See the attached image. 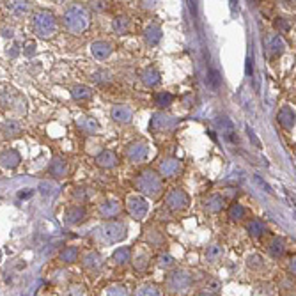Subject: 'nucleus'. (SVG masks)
I'll list each match as a JSON object with an SVG mask.
<instances>
[{"instance_id":"obj_1","label":"nucleus","mask_w":296,"mask_h":296,"mask_svg":"<svg viewBox=\"0 0 296 296\" xmlns=\"http://www.w3.org/2000/svg\"><path fill=\"white\" fill-rule=\"evenodd\" d=\"M89 25H91V13L87 7L73 4L64 11V27L71 34H82L89 29Z\"/></svg>"},{"instance_id":"obj_2","label":"nucleus","mask_w":296,"mask_h":296,"mask_svg":"<svg viewBox=\"0 0 296 296\" xmlns=\"http://www.w3.org/2000/svg\"><path fill=\"white\" fill-rule=\"evenodd\" d=\"M135 186L137 190L144 194L146 197H151V199H156L160 197L161 190H163V185H161V178L156 174L155 170L146 169L142 170L140 174L135 178Z\"/></svg>"},{"instance_id":"obj_3","label":"nucleus","mask_w":296,"mask_h":296,"mask_svg":"<svg viewBox=\"0 0 296 296\" xmlns=\"http://www.w3.org/2000/svg\"><path fill=\"white\" fill-rule=\"evenodd\" d=\"M59 23L55 15H52L50 11H38L34 16H32V30L34 34L41 39H50L57 34Z\"/></svg>"},{"instance_id":"obj_4","label":"nucleus","mask_w":296,"mask_h":296,"mask_svg":"<svg viewBox=\"0 0 296 296\" xmlns=\"http://www.w3.org/2000/svg\"><path fill=\"white\" fill-rule=\"evenodd\" d=\"M194 284V277L186 270H174L169 273L165 286L172 295H186Z\"/></svg>"},{"instance_id":"obj_5","label":"nucleus","mask_w":296,"mask_h":296,"mask_svg":"<svg viewBox=\"0 0 296 296\" xmlns=\"http://www.w3.org/2000/svg\"><path fill=\"white\" fill-rule=\"evenodd\" d=\"M99 233H101V238L107 243L122 241L126 238V225L122 222H107L101 225Z\"/></svg>"},{"instance_id":"obj_6","label":"nucleus","mask_w":296,"mask_h":296,"mask_svg":"<svg viewBox=\"0 0 296 296\" xmlns=\"http://www.w3.org/2000/svg\"><path fill=\"white\" fill-rule=\"evenodd\" d=\"M179 124V121L176 117L169 116V114H163V112H158L151 117L149 121V130L156 131V133H163V131L174 130L176 126Z\"/></svg>"},{"instance_id":"obj_7","label":"nucleus","mask_w":296,"mask_h":296,"mask_svg":"<svg viewBox=\"0 0 296 296\" xmlns=\"http://www.w3.org/2000/svg\"><path fill=\"white\" fill-rule=\"evenodd\" d=\"M149 156V144L146 140H135L126 147V158L131 163H142Z\"/></svg>"},{"instance_id":"obj_8","label":"nucleus","mask_w":296,"mask_h":296,"mask_svg":"<svg viewBox=\"0 0 296 296\" xmlns=\"http://www.w3.org/2000/svg\"><path fill=\"white\" fill-rule=\"evenodd\" d=\"M165 204H167V208H169L170 211H183V209L188 208L190 199H188V195H186L185 190L174 188V190H170L169 194H167Z\"/></svg>"},{"instance_id":"obj_9","label":"nucleus","mask_w":296,"mask_h":296,"mask_svg":"<svg viewBox=\"0 0 296 296\" xmlns=\"http://www.w3.org/2000/svg\"><path fill=\"white\" fill-rule=\"evenodd\" d=\"M158 170H160V174L163 178L174 179V178H178L183 172V163L178 158H163L160 161V165H158Z\"/></svg>"},{"instance_id":"obj_10","label":"nucleus","mask_w":296,"mask_h":296,"mask_svg":"<svg viewBox=\"0 0 296 296\" xmlns=\"http://www.w3.org/2000/svg\"><path fill=\"white\" fill-rule=\"evenodd\" d=\"M147 200L144 197H138V195H131L128 199V211H130L131 218L135 220H142L147 215Z\"/></svg>"},{"instance_id":"obj_11","label":"nucleus","mask_w":296,"mask_h":296,"mask_svg":"<svg viewBox=\"0 0 296 296\" xmlns=\"http://www.w3.org/2000/svg\"><path fill=\"white\" fill-rule=\"evenodd\" d=\"M48 172L52 178H55V179H62L64 176L68 174V160L62 158V156H55V158H52Z\"/></svg>"},{"instance_id":"obj_12","label":"nucleus","mask_w":296,"mask_h":296,"mask_svg":"<svg viewBox=\"0 0 296 296\" xmlns=\"http://www.w3.org/2000/svg\"><path fill=\"white\" fill-rule=\"evenodd\" d=\"M21 163V155L16 149H5L0 153V165L4 169H16Z\"/></svg>"},{"instance_id":"obj_13","label":"nucleus","mask_w":296,"mask_h":296,"mask_svg":"<svg viewBox=\"0 0 296 296\" xmlns=\"http://www.w3.org/2000/svg\"><path fill=\"white\" fill-rule=\"evenodd\" d=\"M87 217V211L83 206H71V208L66 209V213H64V222L69 223V225H75V223H82Z\"/></svg>"},{"instance_id":"obj_14","label":"nucleus","mask_w":296,"mask_h":296,"mask_svg":"<svg viewBox=\"0 0 296 296\" xmlns=\"http://www.w3.org/2000/svg\"><path fill=\"white\" fill-rule=\"evenodd\" d=\"M96 165L101 167V169H114V167L119 165V158L114 151L105 149L96 156Z\"/></svg>"},{"instance_id":"obj_15","label":"nucleus","mask_w":296,"mask_h":296,"mask_svg":"<svg viewBox=\"0 0 296 296\" xmlns=\"http://www.w3.org/2000/svg\"><path fill=\"white\" fill-rule=\"evenodd\" d=\"M91 54L98 60H105V59H108L112 55V44L107 43V41H94L91 44Z\"/></svg>"},{"instance_id":"obj_16","label":"nucleus","mask_w":296,"mask_h":296,"mask_svg":"<svg viewBox=\"0 0 296 296\" xmlns=\"http://www.w3.org/2000/svg\"><path fill=\"white\" fill-rule=\"evenodd\" d=\"M110 116L116 122L128 124V122L131 121V117H133V112H131V108L126 107V105H116V107L112 108Z\"/></svg>"},{"instance_id":"obj_17","label":"nucleus","mask_w":296,"mask_h":296,"mask_svg":"<svg viewBox=\"0 0 296 296\" xmlns=\"http://www.w3.org/2000/svg\"><path fill=\"white\" fill-rule=\"evenodd\" d=\"M277 121L282 128L293 130L295 128V110L291 107H282L280 112L277 114Z\"/></svg>"},{"instance_id":"obj_18","label":"nucleus","mask_w":296,"mask_h":296,"mask_svg":"<svg viewBox=\"0 0 296 296\" xmlns=\"http://www.w3.org/2000/svg\"><path fill=\"white\" fill-rule=\"evenodd\" d=\"M161 29L160 25L156 23H151L146 27V30H144V39H146V43L151 44V46H156V44L161 41Z\"/></svg>"},{"instance_id":"obj_19","label":"nucleus","mask_w":296,"mask_h":296,"mask_svg":"<svg viewBox=\"0 0 296 296\" xmlns=\"http://www.w3.org/2000/svg\"><path fill=\"white\" fill-rule=\"evenodd\" d=\"M82 264H83V268H87L91 272H98L103 264V259L98 252H87L82 257Z\"/></svg>"},{"instance_id":"obj_20","label":"nucleus","mask_w":296,"mask_h":296,"mask_svg":"<svg viewBox=\"0 0 296 296\" xmlns=\"http://www.w3.org/2000/svg\"><path fill=\"white\" fill-rule=\"evenodd\" d=\"M2 135L5 137V138H15V137H20L21 133H23V128H21V124H20L18 121H5L4 124H2Z\"/></svg>"},{"instance_id":"obj_21","label":"nucleus","mask_w":296,"mask_h":296,"mask_svg":"<svg viewBox=\"0 0 296 296\" xmlns=\"http://www.w3.org/2000/svg\"><path fill=\"white\" fill-rule=\"evenodd\" d=\"M99 213H101L103 218H114L121 213V204L117 200H107L99 206Z\"/></svg>"},{"instance_id":"obj_22","label":"nucleus","mask_w":296,"mask_h":296,"mask_svg":"<svg viewBox=\"0 0 296 296\" xmlns=\"http://www.w3.org/2000/svg\"><path fill=\"white\" fill-rule=\"evenodd\" d=\"M160 80H161V75L156 68H146L142 71V82H144V85H147V87L158 85Z\"/></svg>"},{"instance_id":"obj_23","label":"nucleus","mask_w":296,"mask_h":296,"mask_svg":"<svg viewBox=\"0 0 296 296\" xmlns=\"http://www.w3.org/2000/svg\"><path fill=\"white\" fill-rule=\"evenodd\" d=\"M7 9L15 16H25L30 11V2L29 0H11L7 4Z\"/></svg>"},{"instance_id":"obj_24","label":"nucleus","mask_w":296,"mask_h":296,"mask_svg":"<svg viewBox=\"0 0 296 296\" xmlns=\"http://www.w3.org/2000/svg\"><path fill=\"white\" fill-rule=\"evenodd\" d=\"M71 96H73V99L78 103L89 101V99L93 98V89L87 87V85H75V87L71 89Z\"/></svg>"},{"instance_id":"obj_25","label":"nucleus","mask_w":296,"mask_h":296,"mask_svg":"<svg viewBox=\"0 0 296 296\" xmlns=\"http://www.w3.org/2000/svg\"><path fill=\"white\" fill-rule=\"evenodd\" d=\"M286 252V243L282 238H273L272 243L268 245V254L272 256L273 259H280Z\"/></svg>"},{"instance_id":"obj_26","label":"nucleus","mask_w":296,"mask_h":296,"mask_svg":"<svg viewBox=\"0 0 296 296\" xmlns=\"http://www.w3.org/2000/svg\"><path fill=\"white\" fill-rule=\"evenodd\" d=\"M223 206H225V199H223L222 195H211L206 202H204V208H206V211H209V213H218V211H222Z\"/></svg>"},{"instance_id":"obj_27","label":"nucleus","mask_w":296,"mask_h":296,"mask_svg":"<svg viewBox=\"0 0 296 296\" xmlns=\"http://www.w3.org/2000/svg\"><path fill=\"white\" fill-rule=\"evenodd\" d=\"M247 231L252 238H261L262 234L266 233V223L262 222V220H252L247 225Z\"/></svg>"},{"instance_id":"obj_28","label":"nucleus","mask_w":296,"mask_h":296,"mask_svg":"<svg viewBox=\"0 0 296 296\" xmlns=\"http://www.w3.org/2000/svg\"><path fill=\"white\" fill-rule=\"evenodd\" d=\"M174 103V94L167 93V91H161V93L155 94V105L158 108H167Z\"/></svg>"},{"instance_id":"obj_29","label":"nucleus","mask_w":296,"mask_h":296,"mask_svg":"<svg viewBox=\"0 0 296 296\" xmlns=\"http://www.w3.org/2000/svg\"><path fill=\"white\" fill-rule=\"evenodd\" d=\"M78 126H80L82 131H85V133H94V131L99 130V124H98V121L94 117H80V119H78Z\"/></svg>"},{"instance_id":"obj_30","label":"nucleus","mask_w":296,"mask_h":296,"mask_svg":"<svg viewBox=\"0 0 296 296\" xmlns=\"http://www.w3.org/2000/svg\"><path fill=\"white\" fill-rule=\"evenodd\" d=\"M112 257H114V261H116L117 264H128V262L131 261V250L128 247L117 248Z\"/></svg>"},{"instance_id":"obj_31","label":"nucleus","mask_w":296,"mask_h":296,"mask_svg":"<svg viewBox=\"0 0 296 296\" xmlns=\"http://www.w3.org/2000/svg\"><path fill=\"white\" fill-rule=\"evenodd\" d=\"M112 27L116 30L117 34H126L128 30H130V20L126 16H117L114 21H112Z\"/></svg>"},{"instance_id":"obj_32","label":"nucleus","mask_w":296,"mask_h":296,"mask_svg":"<svg viewBox=\"0 0 296 296\" xmlns=\"http://www.w3.org/2000/svg\"><path fill=\"white\" fill-rule=\"evenodd\" d=\"M77 259H78V248L77 247H68L60 252V261L62 262L71 264V262H77Z\"/></svg>"},{"instance_id":"obj_33","label":"nucleus","mask_w":296,"mask_h":296,"mask_svg":"<svg viewBox=\"0 0 296 296\" xmlns=\"http://www.w3.org/2000/svg\"><path fill=\"white\" fill-rule=\"evenodd\" d=\"M223 256V248L220 245H211V247L206 250V259L209 262H217L218 259H222Z\"/></svg>"},{"instance_id":"obj_34","label":"nucleus","mask_w":296,"mask_h":296,"mask_svg":"<svg viewBox=\"0 0 296 296\" xmlns=\"http://www.w3.org/2000/svg\"><path fill=\"white\" fill-rule=\"evenodd\" d=\"M245 217V208H243L241 204L234 202L231 204V208H229V218L233 220V222H238Z\"/></svg>"},{"instance_id":"obj_35","label":"nucleus","mask_w":296,"mask_h":296,"mask_svg":"<svg viewBox=\"0 0 296 296\" xmlns=\"http://www.w3.org/2000/svg\"><path fill=\"white\" fill-rule=\"evenodd\" d=\"M135 296H161L160 289L156 286H151V284H146V286L138 287L135 291Z\"/></svg>"},{"instance_id":"obj_36","label":"nucleus","mask_w":296,"mask_h":296,"mask_svg":"<svg viewBox=\"0 0 296 296\" xmlns=\"http://www.w3.org/2000/svg\"><path fill=\"white\" fill-rule=\"evenodd\" d=\"M147 241L151 243V245H156V247H160V245H163V236H161V233H158V231H155V229H147Z\"/></svg>"},{"instance_id":"obj_37","label":"nucleus","mask_w":296,"mask_h":296,"mask_svg":"<svg viewBox=\"0 0 296 296\" xmlns=\"http://www.w3.org/2000/svg\"><path fill=\"white\" fill-rule=\"evenodd\" d=\"M270 50H272L273 55H280L284 52V39L280 36H275L272 39V43H270Z\"/></svg>"},{"instance_id":"obj_38","label":"nucleus","mask_w":296,"mask_h":296,"mask_svg":"<svg viewBox=\"0 0 296 296\" xmlns=\"http://www.w3.org/2000/svg\"><path fill=\"white\" fill-rule=\"evenodd\" d=\"M107 296H130V293L124 286L116 284V286H110L107 289Z\"/></svg>"},{"instance_id":"obj_39","label":"nucleus","mask_w":296,"mask_h":296,"mask_svg":"<svg viewBox=\"0 0 296 296\" xmlns=\"http://www.w3.org/2000/svg\"><path fill=\"white\" fill-rule=\"evenodd\" d=\"M247 264L248 268H252V270H261L262 266H264V262H262V257L261 256H250V257L247 259Z\"/></svg>"},{"instance_id":"obj_40","label":"nucleus","mask_w":296,"mask_h":296,"mask_svg":"<svg viewBox=\"0 0 296 296\" xmlns=\"http://www.w3.org/2000/svg\"><path fill=\"white\" fill-rule=\"evenodd\" d=\"M91 9L96 13H103L108 9V0H91Z\"/></svg>"},{"instance_id":"obj_41","label":"nucleus","mask_w":296,"mask_h":296,"mask_svg":"<svg viewBox=\"0 0 296 296\" xmlns=\"http://www.w3.org/2000/svg\"><path fill=\"white\" fill-rule=\"evenodd\" d=\"M158 266L160 268H170V266H174V259L170 257L169 254H161L160 257H158Z\"/></svg>"},{"instance_id":"obj_42","label":"nucleus","mask_w":296,"mask_h":296,"mask_svg":"<svg viewBox=\"0 0 296 296\" xmlns=\"http://www.w3.org/2000/svg\"><path fill=\"white\" fill-rule=\"evenodd\" d=\"M208 83H209V85H211L213 89L218 87V83H220V75H218V71H215V69H211V71H209V75H208Z\"/></svg>"},{"instance_id":"obj_43","label":"nucleus","mask_w":296,"mask_h":296,"mask_svg":"<svg viewBox=\"0 0 296 296\" xmlns=\"http://www.w3.org/2000/svg\"><path fill=\"white\" fill-rule=\"evenodd\" d=\"M275 27L280 29V30H289L291 29V23H289L286 18H277L275 20Z\"/></svg>"},{"instance_id":"obj_44","label":"nucleus","mask_w":296,"mask_h":296,"mask_svg":"<svg viewBox=\"0 0 296 296\" xmlns=\"http://www.w3.org/2000/svg\"><path fill=\"white\" fill-rule=\"evenodd\" d=\"M220 287H222V286H220V282L215 280V278H211V280L208 282V293H213V295H215V293L220 291Z\"/></svg>"},{"instance_id":"obj_45","label":"nucleus","mask_w":296,"mask_h":296,"mask_svg":"<svg viewBox=\"0 0 296 296\" xmlns=\"http://www.w3.org/2000/svg\"><path fill=\"white\" fill-rule=\"evenodd\" d=\"M146 266H147V257H146V256H142V257H138L135 261V268L138 270V272L146 270Z\"/></svg>"},{"instance_id":"obj_46","label":"nucleus","mask_w":296,"mask_h":296,"mask_svg":"<svg viewBox=\"0 0 296 296\" xmlns=\"http://www.w3.org/2000/svg\"><path fill=\"white\" fill-rule=\"evenodd\" d=\"M75 197H77L78 200H85L89 195L85 194V190H83V188H77V190H75Z\"/></svg>"},{"instance_id":"obj_47","label":"nucleus","mask_w":296,"mask_h":296,"mask_svg":"<svg viewBox=\"0 0 296 296\" xmlns=\"http://www.w3.org/2000/svg\"><path fill=\"white\" fill-rule=\"evenodd\" d=\"M254 179H256V183H257L259 186H261V188H264L268 192V194H272V188H270V186L266 185V183H262L261 181V178H259V176H254Z\"/></svg>"},{"instance_id":"obj_48","label":"nucleus","mask_w":296,"mask_h":296,"mask_svg":"<svg viewBox=\"0 0 296 296\" xmlns=\"http://www.w3.org/2000/svg\"><path fill=\"white\" fill-rule=\"evenodd\" d=\"M69 296H83V287H71V291H69Z\"/></svg>"},{"instance_id":"obj_49","label":"nucleus","mask_w":296,"mask_h":296,"mask_svg":"<svg viewBox=\"0 0 296 296\" xmlns=\"http://www.w3.org/2000/svg\"><path fill=\"white\" fill-rule=\"evenodd\" d=\"M30 195H32V190H21L20 197H21V199H27V197H30Z\"/></svg>"},{"instance_id":"obj_50","label":"nucleus","mask_w":296,"mask_h":296,"mask_svg":"<svg viewBox=\"0 0 296 296\" xmlns=\"http://www.w3.org/2000/svg\"><path fill=\"white\" fill-rule=\"evenodd\" d=\"M23 54H25V55H29V57H30V55L34 54V44L30 43V44H29V46H27V50H25Z\"/></svg>"},{"instance_id":"obj_51","label":"nucleus","mask_w":296,"mask_h":296,"mask_svg":"<svg viewBox=\"0 0 296 296\" xmlns=\"http://www.w3.org/2000/svg\"><path fill=\"white\" fill-rule=\"evenodd\" d=\"M248 137H250V138H252V140H254V144H256V146H259V140H257V138H256V135H254V131L252 130H250V128H248Z\"/></svg>"},{"instance_id":"obj_52","label":"nucleus","mask_w":296,"mask_h":296,"mask_svg":"<svg viewBox=\"0 0 296 296\" xmlns=\"http://www.w3.org/2000/svg\"><path fill=\"white\" fill-rule=\"evenodd\" d=\"M289 272H291L293 275H295V257H293L291 261H289Z\"/></svg>"},{"instance_id":"obj_53","label":"nucleus","mask_w":296,"mask_h":296,"mask_svg":"<svg viewBox=\"0 0 296 296\" xmlns=\"http://www.w3.org/2000/svg\"><path fill=\"white\" fill-rule=\"evenodd\" d=\"M197 296H215L213 293H208V291H204V293H200V295H197Z\"/></svg>"},{"instance_id":"obj_54","label":"nucleus","mask_w":296,"mask_h":296,"mask_svg":"<svg viewBox=\"0 0 296 296\" xmlns=\"http://www.w3.org/2000/svg\"><path fill=\"white\" fill-rule=\"evenodd\" d=\"M55 2H68V0H55Z\"/></svg>"}]
</instances>
